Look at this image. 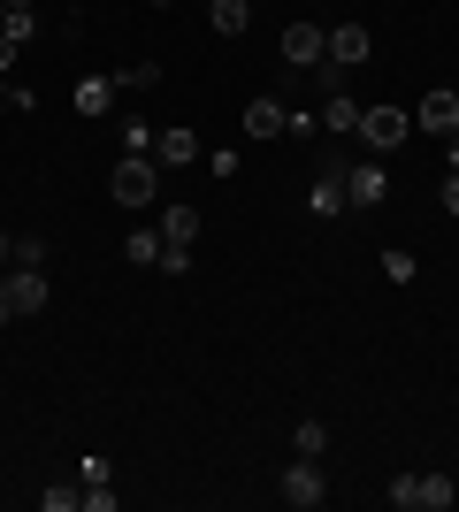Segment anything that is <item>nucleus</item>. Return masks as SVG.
<instances>
[{
	"label": "nucleus",
	"mask_w": 459,
	"mask_h": 512,
	"mask_svg": "<svg viewBox=\"0 0 459 512\" xmlns=\"http://www.w3.org/2000/svg\"><path fill=\"white\" fill-rule=\"evenodd\" d=\"M161 161L153 153H123L115 161V176H108V192H115V207H153V192H161Z\"/></svg>",
	"instance_id": "f257e3e1"
},
{
	"label": "nucleus",
	"mask_w": 459,
	"mask_h": 512,
	"mask_svg": "<svg viewBox=\"0 0 459 512\" xmlns=\"http://www.w3.org/2000/svg\"><path fill=\"white\" fill-rule=\"evenodd\" d=\"M391 505L398 512H452L459 505V482H452V474H398Z\"/></svg>",
	"instance_id": "f03ea898"
},
{
	"label": "nucleus",
	"mask_w": 459,
	"mask_h": 512,
	"mask_svg": "<svg viewBox=\"0 0 459 512\" xmlns=\"http://www.w3.org/2000/svg\"><path fill=\"white\" fill-rule=\"evenodd\" d=\"M0 299H8V314H46V268L8 260V268H0Z\"/></svg>",
	"instance_id": "7ed1b4c3"
},
{
	"label": "nucleus",
	"mask_w": 459,
	"mask_h": 512,
	"mask_svg": "<svg viewBox=\"0 0 459 512\" xmlns=\"http://www.w3.org/2000/svg\"><path fill=\"white\" fill-rule=\"evenodd\" d=\"M406 130H414V115H406V107H360V146L391 153V146H406Z\"/></svg>",
	"instance_id": "20e7f679"
},
{
	"label": "nucleus",
	"mask_w": 459,
	"mask_h": 512,
	"mask_svg": "<svg viewBox=\"0 0 459 512\" xmlns=\"http://www.w3.org/2000/svg\"><path fill=\"white\" fill-rule=\"evenodd\" d=\"M153 161H161V169H192V161H207V146H199L192 123H161L153 130Z\"/></svg>",
	"instance_id": "39448f33"
},
{
	"label": "nucleus",
	"mask_w": 459,
	"mask_h": 512,
	"mask_svg": "<svg viewBox=\"0 0 459 512\" xmlns=\"http://www.w3.org/2000/svg\"><path fill=\"white\" fill-rule=\"evenodd\" d=\"M345 169H352L345 153H329V161H322V176H314V192H306V207L322 214V222H337V214L352 207V199H345Z\"/></svg>",
	"instance_id": "423d86ee"
},
{
	"label": "nucleus",
	"mask_w": 459,
	"mask_h": 512,
	"mask_svg": "<svg viewBox=\"0 0 459 512\" xmlns=\"http://www.w3.org/2000/svg\"><path fill=\"white\" fill-rule=\"evenodd\" d=\"M322 497H329V482H322V459H299V451H291V467H284V505L314 512Z\"/></svg>",
	"instance_id": "0eeeda50"
},
{
	"label": "nucleus",
	"mask_w": 459,
	"mask_h": 512,
	"mask_svg": "<svg viewBox=\"0 0 459 512\" xmlns=\"http://www.w3.org/2000/svg\"><path fill=\"white\" fill-rule=\"evenodd\" d=\"M284 62L291 69H322L329 62V31H322V23H291V31H284Z\"/></svg>",
	"instance_id": "6e6552de"
},
{
	"label": "nucleus",
	"mask_w": 459,
	"mask_h": 512,
	"mask_svg": "<svg viewBox=\"0 0 459 512\" xmlns=\"http://www.w3.org/2000/svg\"><path fill=\"white\" fill-rule=\"evenodd\" d=\"M345 199H352V207H383V199H391V169H383V161L345 169Z\"/></svg>",
	"instance_id": "1a4fd4ad"
},
{
	"label": "nucleus",
	"mask_w": 459,
	"mask_h": 512,
	"mask_svg": "<svg viewBox=\"0 0 459 512\" xmlns=\"http://www.w3.org/2000/svg\"><path fill=\"white\" fill-rule=\"evenodd\" d=\"M284 130H291V107L276 100V92L245 100V138H284Z\"/></svg>",
	"instance_id": "9d476101"
},
{
	"label": "nucleus",
	"mask_w": 459,
	"mask_h": 512,
	"mask_svg": "<svg viewBox=\"0 0 459 512\" xmlns=\"http://www.w3.org/2000/svg\"><path fill=\"white\" fill-rule=\"evenodd\" d=\"M414 130H429V138H452V130H459V92H429V100L414 107Z\"/></svg>",
	"instance_id": "9b49d317"
},
{
	"label": "nucleus",
	"mask_w": 459,
	"mask_h": 512,
	"mask_svg": "<svg viewBox=\"0 0 459 512\" xmlns=\"http://www.w3.org/2000/svg\"><path fill=\"white\" fill-rule=\"evenodd\" d=\"M329 62L360 69V62H368V31H360V23H337V31H329Z\"/></svg>",
	"instance_id": "f8f14e48"
},
{
	"label": "nucleus",
	"mask_w": 459,
	"mask_h": 512,
	"mask_svg": "<svg viewBox=\"0 0 459 512\" xmlns=\"http://www.w3.org/2000/svg\"><path fill=\"white\" fill-rule=\"evenodd\" d=\"M115 92H123L115 77H77V92H69V100H77V115H108Z\"/></svg>",
	"instance_id": "ddd939ff"
},
{
	"label": "nucleus",
	"mask_w": 459,
	"mask_h": 512,
	"mask_svg": "<svg viewBox=\"0 0 459 512\" xmlns=\"http://www.w3.org/2000/svg\"><path fill=\"white\" fill-rule=\"evenodd\" d=\"M322 130H337V138H360V107H352V92H329V100H322Z\"/></svg>",
	"instance_id": "4468645a"
},
{
	"label": "nucleus",
	"mask_w": 459,
	"mask_h": 512,
	"mask_svg": "<svg viewBox=\"0 0 459 512\" xmlns=\"http://www.w3.org/2000/svg\"><path fill=\"white\" fill-rule=\"evenodd\" d=\"M207 23H215L222 39H245V23H253V0H215V8H207Z\"/></svg>",
	"instance_id": "2eb2a0df"
},
{
	"label": "nucleus",
	"mask_w": 459,
	"mask_h": 512,
	"mask_svg": "<svg viewBox=\"0 0 459 512\" xmlns=\"http://www.w3.org/2000/svg\"><path fill=\"white\" fill-rule=\"evenodd\" d=\"M199 230H207V214H199V207H169V214H161V237H169V245H192Z\"/></svg>",
	"instance_id": "dca6fc26"
},
{
	"label": "nucleus",
	"mask_w": 459,
	"mask_h": 512,
	"mask_svg": "<svg viewBox=\"0 0 459 512\" xmlns=\"http://www.w3.org/2000/svg\"><path fill=\"white\" fill-rule=\"evenodd\" d=\"M161 245H169L161 230H131V237H123V260H131V268H153V260H161Z\"/></svg>",
	"instance_id": "f3484780"
},
{
	"label": "nucleus",
	"mask_w": 459,
	"mask_h": 512,
	"mask_svg": "<svg viewBox=\"0 0 459 512\" xmlns=\"http://www.w3.org/2000/svg\"><path fill=\"white\" fill-rule=\"evenodd\" d=\"M115 146L123 153H153V123L146 115H123V123H115Z\"/></svg>",
	"instance_id": "a211bd4d"
},
{
	"label": "nucleus",
	"mask_w": 459,
	"mask_h": 512,
	"mask_svg": "<svg viewBox=\"0 0 459 512\" xmlns=\"http://www.w3.org/2000/svg\"><path fill=\"white\" fill-rule=\"evenodd\" d=\"M291 451H299V459H322V451H329V428L322 421H299V428H291Z\"/></svg>",
	"instance_id": "6ab92c4d"
},
{
	"label": "nucleus",
	"mask_w": 459,
	"mask_h": 512,
	"mask_svg": "<svg viewBox=\"0 0 459 512\" xmlns=\"http://www.w3.org/2000/svg\"><path fill=\"white\" fill-rule=\"evenodd\" d=\"M85 505V482H54V490H39V512H77Z\"/></svg>",
	"instance_id": "aec40b11"
},
{
	"label": "nucleus",
	"mask_w": 459,
	"mask_h": 512,
	"mask_svg": "<svg viewBox=\"0 0 459 512\" xmlns=\"http://www.w3.org/2000/svg\"><path fill=\"white\" fill-rule=\"evenodd\" d=\"M31 31H39V8H8V16H0V39L31 46Z\"/></svg>",
	"instance_id": "412c9836"
},
{
	"label": "nucleus",
	"mask_w": 459,
	"mask_h": 512,
	"mask_svg": "<svg viewBox=\"0 0 459 512\" xmlns=\"http://www.w3.org/2000/svg\"><path fill=\"white\" fill-rule=\"evenodd\" d=\"M383 276H391V283H414V253H406V245H391V253H383Z\"/></svg>",
	"instance_id": "4be33fe9"
},
{
	"label": "nucleus",
	"mask_w": 459,
	"mask_h": 512,
	"mask_svg": "<svg viewBox=\"0 0 459 512\" xmlns=\"http://www.w3.org/2000/svg\"><path fill=\"white\" fill-rule=\"evenodd\" d=\"M153 268H161V276H184V268H192V245H161V260H153Z\"/></svg>",
	"instance_id": "5701e85b"
},
{
	"label": "nucleus",
	"mask_w": 459,
	"mask_h": 512,
	"mask_svg": "<svg viewBox=\"0 0 459 512\" xmlns=\"http://www.w3.org/2000/svg\"><path fill=\"white\" fill-rule=\"evenodd\" d=\"M153 77H161V69H153V62H131V69H123V77H115V85H123V92H146Z\"/></svg>",
	"instance_id": "b1692460"
},
{
	"label": "nucleus",
	"mask_w": 459,
	"mask_h": 512,
	"mask_svg": "<svg viewBox=\"0 0 459 512\" xmlns=\"http://www.w3.org/2000/svg\"><path fill=\"white\" fill-rule=\"evenodd\" d=\"M16 260L23 268H46V237H16Z\"/></svg>",
	"instance_id": "393cba45"
},
{
	"label": "nucleus",
	"mask_w": 459,
	"mask_h": 512,
	"mask_svg": "<svg viewBox=\"0 0 459 512\" xmlns=\"http://www.w3.org/2000/svg\"><path fill=\"white\" fill-rule=\"evenodd\" d=\"M85 512H115V490H108V482H85Z\"/></svg>",
	"instance_id": "a878e982"
},
{
	"label": "nucleus",
	"mask_w": 459,
	"mask_h": 512,
	"mask_svg": "<svg viewBox=\"0 0 459 512\" xmlns=\"http://www.w3.org/2000/svg\"><path fill=\"white\" fill-rule=\"evenodd\" d=\"M16 54H23L16 39H0V77H8V69H16Z\"/></svg>",
	"instance_id": "bb28decb"
},
{
	"label": "nucleus",
	"mask_w": 459,
	"mask_h": 512,
	"mask_svg": "<svg viewBox=\"0 0 459 512\" xmlns=\"http://www.w3.org/2000/svg\"><path fill=\"white\" fill-rule=\"evenodd\" d=\"M444 214H459V176H452V184H444Z\"/></svg>",
	"instance_id": "cd10ccee"
},
{
	"label": "nucleus",
	"mask_w": 459,
	"mask_h": 512,
	"mask_svg": "<svg viewBox=\"0 0 459 512\" xmlns=\"http://www.w3.org/2000/svg\"><path fill=\"white\" fill-rule=\"evenodd\" d=\"M8 260H16V237H8V230H0V268H8Z\"/></svg>",
	"instance_id": "c85d7f7f"
},
{
	"label": "nucleus",
	"mask_w": 459,
	"mask_h": 512,
	"mask_svg": "<svg viewBox=\"0 0 459 512\" xmlns=\"http://www.w3.org/2000/svg\"><path fill=\"white\" fill-rule=\"evenodd\" d=\"M452 176H459V130H452Z\"/></svg>",
	"instance_id": "c756f323"
},
{
	"label": "nucleus",
	"mask_w": 459,
	"mask_h": 512,
	"mask_svg": "<svg viewBox=\"0 0 459 512\" xmlns=\"http://www.w3.org/2000/svg\"><path fill=\"white\" fill-rule=\"evenodd\" d=\"M8 321H16V314H8V299H0V329H8Z\"/></svg>",
	"instance_id": "7c9ffc66"
},
{
	"label": "nucleus",
	"mask_w": 459,
	"mask_h": 512,
	"mask_svg": "<svg viewBox=\"0 0 459 512\" xmlns=\"http://www.w3.org/2000/svg\"><path fill=\"white\" fill-rule=\"evenodd\" d=\"M8 8H39V0H8Z\"/></svg>",
	"instance_id": "2f4dec72"
},
{
	"label": "nucleus",
	"mask_w": 459,
	"mask_h": 512,
	"mask_svg": "<svg viewBox=\"0 0 459 512\" xmlns=\"http://www.w3.org/2000/svg\"><path fill=\"white\" fill-rule=\"evenodd\" d=\"M153 8H169V0H153Z\"/></svg>",
	"instance_id": "473e14b6"
},
{
	"label": "nucleus",
	"mask_w": 459,
	"mask_h": 512,
	"mask_svg": "<svg viewBox=\"0 0 459 512\" xmlns=\"http://www.w3.org/2000/svg\"><path fill=\"white\" fill-rule=\"evenodd\" d=\"M0 16H8V0H0Z\"/></svg>",
	"instance_id": "72a5a7b5"
}]
</instances>
